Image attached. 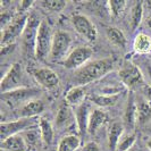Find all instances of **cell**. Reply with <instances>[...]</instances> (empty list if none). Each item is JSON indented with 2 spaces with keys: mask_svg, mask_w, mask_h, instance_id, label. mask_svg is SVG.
Returning a JSON list of instances; mask_svg holds the SVG:
<instances>
[{
  "mask_svg": "<svg viewBox=\"0 0 151 151\" xmlns=\"http://www.w3.org/2000/svg\"><path fill=\"white\" fill-rule=\"evenodd\" d=\"M114 68V60L111 58H104L88 63L83 67L77 69L74 75V80L77 85L86 86L91 82L102 78Z\"/></svg>",
  "mask_w": 151,
  "mask_h": 151,
  "instance_id": "1",
  "label": "cell"
},
{
  "mask_svg": "<svg viewBox=\"0 0 151 151\" xmlns=\"http://www.w3.org/2000/svg\"><path fill=\"white\" fill-rule=\"evenodd\" d=\"M73 42L70 34L66 31H56L53 33L52 45L50 50V58L52 61L65 60L69 55V49Z\"/></svg>",
  "mask_w": 151,
  "mask_h": 151,
  "instance_id": "2",
  "label": "cell"
},
{
  "mask_svg": "<svg viewBox=\"0 0 151 151\" xmlns=\"http://www.w3.org/2000/svg\"><path fill=\"white\" fill-rule=\"evenodd\" d=\"M53 34L51 32V27L45 21H42L39 26L37 41H35V57L42 60L50 56V50L52 45Z\"/></svg>",
  "mask_w": 151,
  "mask_h": 151,
  "instance_id": "3",
  "label": "cell"
},
{
  "mask_svg": "<svg viewBox=\"0 0 151 151\" xmlns=\"http://www.w3.org/2000/svg\"><path fill=\"white\" fill-rule=\"evenodd\" d=\"M41 22L42 21L35 14L29 15L25 29H24L22 35H21L24 50L27 53H34L35 55V41H37L39 26H40Z\"/></svg>",
  "mask_w": 151,
  "mask_h": 151,
  "instance_id": "4",
  "label": "cell"
},
{
  "mask_svg": "<svg viewBox=\"0 0 151 151\" xmlns=\"http://www.w3.org/2000/svg\"><path fill=\"white\" fill-rule=\"evenodd\" d=\"M27 15L18 14L12 23L7 25L4 30H1V47L9 45H15V40L17 37H21L23 31L25 29V25L27 22Z\"/></svg>",
  "mask_w": 151,
  "mask_h": 151,
  "instance_id": "5",
  "label": "cell"
},
{
  "mask_svg": "<svg viewBox=\"0 0 151 151\" xmlns=\"http://www.w3.org/2000/svg\"><path fill=\"white\" fill-rule=\"evenodd\" d=\"M118 76L125 86L129 89H133L139 85H142L144 82L143 74L140 68L134 65L132 61H125L121 69L118 70Z\"/></svg>",
  "mask_w": 151,
  "mask_h": 151,
  "instance_id": "6",
  "label": "cell"
},
{
  "mask_svg": "<svg viewBox=\"0 0 151 151\" xmlns=\"http://www.w3.org/2000/svg\"><path fill=\"white\" fill-rule=\"evenodd\" d=\"M23 83V69L22 65L19 63L13 64L7 73L2 76L1 82H0V90L1 93L9 92V91L16 90L19 88H24Z\"/></svg>",
  "mask_w": 151,
  "mask_h": 151,
  "instance_id": "7",
  "label": "cell"
},
{
  "mask_svg": "<svg viewBox=\"0 0 151 151\" xmlns=\"http://www.w3.org/2000/svg\"><path fill=\"white\" fill-rule=\"evenodd\" d=\"M92 55H93V50L89 47H76L69 52L66 59L63 61V65L67 69L77 70L88 64Z\"/></svg>",
  "mask_w": 151,
  "mask_h": 151,
  "instance_id": "8",
  "label": "cell"
},
{
  "mask_svg": "<svg viewBox=\"0 0 151 151\" xmlns=\"http://www.w3.org/2000/svg\"><path fill=\"white\" fill-rule=\"evenodd\" d=\"M72 24L74 26V30L84 39H86L90 42H94L98 38V31L94 24L85 15L75 14L72 16Z\"/></svg>",
  "mask_w": 151,
  "mask_h": 151,
  "instance_id": "9",
  "label": "cell"
},
{
  "mask_svg": "<svg viewBox=\"0 0 151 151\" xmlns=\"http://www.w3.org/2000/svg\"><path fill=\"white\" fill-rule=\"evenodd\" d=\"M34 122L33 118H21L17 121L12 122H2L0 124V137L1 141L6 140L8 137L18 134L19 132L26 131L33 126Z\"/></svg>",
  "mask_w": 151,
  "mask_h": 151,
  "instance_id": "10",
  "label": "cell"
},
{
  "mask_svg": "<svg viewBox=\"0 0 151 151\" xmlns=\"http://www.w3.org/2000/svg\"><path fill=\"white\" fill-rule=\"evenodd\" d=\"M33 76L35 81L38 82L42 88L47 90L53 91L59 86V76L57 75L56 72L48 67L37 68L33 72Z\"/></svg>",
  "mask_w": 151,
  "mask_h": 151,
  "instance_id": "11",
  "label": "cell"
},
{
  "mask_svg": "<svg viewBox=\"0 0 151 151\" xmlns=\"http://www.w3.org/2000/svg\"><path fill=\"white\" fill-rule=\"evenodd\" d=\"M40 93V91L35 88H19V89H16V90L9 91V92H5V93H1V98L6 101L9 102H22V101H27V100H33V98L35 96H38Z\"/></svg>",
  "mask_w": 151,
  "mask_h": 151,
  "instance_id": "12",
  "label": "cell"
},
{
  "mask_svg": "<svg viewBox=\"0 0 151 151\" xmlns=\"http://www.w3.org/2000/svg\"><path fill=\"white\" fill-rule=\"evenodd\" d=\"M136 123H137V104L134 100L133 94L129 93V101L124 113V126L127 127L129 131H133Z\"/></svg>",
  "mask_w": 151,
  "mask_h": 151,
  "instance_id": "13",
  "label": "cell"
},
{
  "mask_svg": "<svg viewBox=\"0 0 151 151\" xmlns=\"http://www.w3.org/2000/svg\"><path fill=\"white\" fill-rule=\"evenodd\" d=\"M45 106L43 101L39 99H33L31 101H27L24 104V106L21 108L19 116L22 118H34L45 111Z\"/></svg>",
  "mask_w": 151,
  "mask_h": 151,
  "instance_id": "14",
  "label": "cell"
},
{
  "mask_svg": "<svg viewBox=\"0 0 151 151\" xmlns=\"http://www.w3.org/2000/svg\"><path fill=\"white\" fill-rule=\"evenodd\" d=\"M1 149L4 151H30V147L26 143L24 136L16 134L1 141Z\"/></svg>",
  "mask_w": 151,
  "mask_h": 151,
  "instance_id": "15",
  "label": "cell"
},
{
  "mask_svg": "<svg viewBox=\"0 0 151 151\" xmlns=\"http://www.w3.org/2000/svg\"><path fill=\"white\" fill-rule=\"evenodd\" d=\"M90 111H89V107L85 104H82L80 106H77L75 111V122L76 126L78 129V133L82 136L85 135V133L88 132L89 127V119H90Z\"/></svg>",
  "mask_w": 151,
  "mask_h": 151,
  "instance_id": "16",
  "label": "cell"
},
{
  "mask_svg": "<svg viewBox=\"0 0 151 151\" xmlns=\"http://www.w3.org/2000/svg\"><path fill=\"white\" fill-rule=\"evenodd\" d=\"M108 121V115L106 111H104L102 109H94L92 110L90 114V119H89V127H88V132L94 135L98 132L100 127Z\"/></svg>",
  "mask_w": 151,
  "mask_h": 151,
  "instance_id": "17",
  "label": "cell"
},
{
  "mask_svg": "<svg viewBox=\"0 0 151 151\" xmlns=\"http://www.w3.org/2000/svg\"><path fill=\"white\" fill-rule=\"evenodd\" d=\"M124 135V125L119 122H114L108 129V147L111 151H116L117 144Z\"/></svg>",
  "mask_w": 151,
  "mask_h": 151,
  "instance_id": "18",
  "label": "cell"
},
{
  "mask_svg": "<svg viewBox=\"0 0 151 151\" xmlns=\"http://www.w3.org/2000/svg\"><path fill=\"white\" fill-rule=\"evenodd\" d=\"M85 86H80V85H76L70 88L66 93V104L68 106H80L83 104V100L85 98Z\"/></svg>",
  "mask_w": 151,
  "mask_h": 151,
  "instance_id": "19",
  "label": "cell"
},
{
  "mask_svg": "<svg viewBox=\"0 0 151 151\" xmlns=\"http://www.w3.org/2000/svg\"><path fill=\"white\" fill-rule=\"evenodd\" d=\"M133 50L137 55L151 52V37L145 33H139L133 41Z\"/></svg>",
  "mask_w": 151,
  "mask_h": 151,
  "instance_id": "20",
  "label": "cell"
},
{
  "mask_svg": "<svg viewBox=\"0 0 151 151\" xmlns=\"http://www.w3.org/2000/svg\"><path fill=\"white\" fill-rule=\"evenodd\" d=\"M80 147H81V139L77 135L70 134L63 137L59 141L57 151H76Z\"/></svg>",
  "mask_w": 151,
  "mask_h": 151,
  "instance_id": "21",
  "label": "cell"
},
{
  "mask_svg": "<svg viewBox=\"0 0 151 151\" xmlns=\"http://www.w3.org/2000/svg\"><path fill=\"white\" fill-rule=\"evenodd\" d=\"M119 99V94H92L90 96L91 102L97 105L99 108L114 106Z\"/></svg>",
  "mask_w": 151,
  "mask_h": 151,
  "instance_id": "22",
  "label": "cell"
},
{
  "mask_svg": "<svg viewBox=\"0 0 151 151\" xmlns=\"http://www.w3.org/2000/svg\"><path fill=\"white\" fill-rule=\"evenodd\" d=\"M39 129L41 134V140L45 144H51L53 140V127L51 123L45 117L39 118Z\"/></svg>",
  "mask_w": 151,
  "mask_h": 151,
  "instance_id": "23",
  "label": "cell"
},
{
  "mask_svg": "<svg viewBox=\"0 0 151 151\" xmlns=\"http://www.w3.org/2000/svg\"><path fill=\"white\" fill-rule=\"evenodd\" d=\"M143 13L144 2H142V1L136 2L132 8V12H131V27L133 31H135L140 26V24L142 22V18H143Z\"/></svg>",
  "mask_w": 151,
  "mask_h": 151,
  "instance_id": "24",
  "label": "cell"
},
{
  "mask_svg": "<svg viewBox=\"0 0 151 151\" xmlns=\"http://www.w3.org/2000/svg\"><path fill=\"white\" fill-rule=\"evenodd\" d=\"M107 35L108 39L110 40V42L114 43L116 47H119V48H125L126 45V37L124 34V32L121 29H117V27H110L107 31Z\"/></svg>",
  "mask_w": 151,
  "mask_h": 151,
  "instance_id": "25",
  "label": "cell"
},
{
  "mask_svg": "<svg viewBox=\"0 0 151 151\" xmlns=\"http://www.w3.org/2000/svg\"><path fill=\"white\" fill-rule=\"evenodd\" d=\"M151 117V104L144 99L137 102V123L144 124L150 119Z\"/></svg>",
  "mask_w": 151,
  "mask_h": 151,
  "instance_id": "26",
  "label": "cell"
},
{
  "mask_svg": "<svg viewBox=\"0 0 151 151\" xmlns=\"http://www.w3.org/2000/svg\"><path fill=\"white\" fill-rule=\"evenodd\" d=\"M72 116L73 114L70 111L68 105H61L58 109V113L56 116V126L57 127H63V126H66L68 123L72 119Z\"/></svg>",
  "mask_w": 151,
  "mask_h": 151,
  "instance_id": "27",
  "label": "cell"
},
{
  "mask_svg": "<svg viewBox=\"0 0 151 151\" xmlns=\"http://www.w3.org/2000/svg\"><path fill=\"white\" fill-rule=\"evenodd\" d=\"M127 6L126 1H122V0H110L108 1V12L110 13V15L113 17H119L124 13L125 8Z\"/></svg>",
  "mask_w": 151,
  "mask_h": 151,
  "instance_id": "28",
  "label": "cell"
},
{
  "mask_svg": "<svg viewBox=\"0 0 151 151\" xmlns=\"http://www.w3.org/2000/svg\"><path fill=\"white\" fill-rule=\"evenodd\" d=\"M136 142V136L133 133H127L122 136L119 142L117 144L116 151H129Z\"/></svg>",
  "mask_w": 151,
  "mask_h": 151,
  "instance_id": "29",
  "label": "cell"
},
{
  "mask_svg": "<svg viewBox=\"0 0 151 151\" xmlns=\"http://www.w3.org/2000/svg\"><path fill=\"white\" fill-rule=\"evenodd\" d=\"M41 5L45 8H47L48 10L51 12H61L64 8L66 7L67 2L64 0H45L42 1Z\"/></svg>",
  "mask_w": 151,
  "mask_h": 151,
  "instance_id": "30",
  "label": "cell"
},
{
  "mask_svg": "<svg viewBox=\"0 0 151 151\" xmlns=\"http://www.w3.org/2000/svg\"><path fill=\"white\" fill-rule=\"evenodd\" d=\"M26 143L30 145H35L37 142H38L39 139H41V134L38 133L37 131H26V134L24 136Z\"/></svg>",
  "mask_w": 151,
  "mask_h": 151,
  "instance_id": "31",
  "label": "cell"
},
{
  "mask_svg": "<svg viewBox=\"0 0 151 151\" xmlns=\"http://www.w3.org/2000/svg\"><path fill=\"white\" fill-rule=\"evenodd\" d=\"M81 151H100V148H99L98 143L91 141V142H88V143L84 144Z\"/></svg>",
  "mask_w": 151,
  "mask_h": 151,
  "instance_id": "32",
  "label": "cell"
},
{
  "mask_svg": "<svg viewBox=\"0 0 151 151\" xmlns=\"http://www.w3.org/2000/svg\"><path fill=\"white\" fill-rule=\"evenodd\" d=\"M14 48H15V45H4V47H1V56H5V55H7V53L12 52V51L14 50Z\"/></svg>",
  "mask_w": 151,
  "mask_h": 151,
  "instance_id": "33",
  "label": "cell"
},
{
  "mask_svg": "<svg viewBox=\"0 0 151 151\" xmlns=\"http://www.w3.org/2000/svg\"><path fill=\"white\" fill-rule=\"evenodd\" d=\"M32 1H22V2H19V12H21V14H22V12L24 10H26V9H29V8L32 6Z\"/></svg>",
  "mask_w": 151,
  "mask_h": 151,
  "instance_id": "34",
  "label": "cell"
},
{
  "mask_svg": "<svg viewBox=\"0 0 151 151\" xmlns=\"http://www.w3.org/2000/svg\"><path fill=\"white\" fill-rule=\"evenodd\" d=\"M144 96H145V99L151 104V84H147L144 86Z\"/></svg>",
  "mask_w": 151,
  "mask_h": 151,
  "instance_id": "35",
  "label": "cell"
},
{
  "mask_svg": "<svg viewBox=\"0 0 151 151\" xmlns=\"http://www.w3.org/2000/svg\"><path fill=\"white\" fill-rule=\"evenodd\" d=\"M147 147H148V149L151 151V139H149V140L147 141Z\"/></svg>",
  "mask_w": 151,
  "mask_h": 151,
  "instance_id": "36",
  "label": "cell"
},
{
  "mask_svg": "<svg viewBox=\"0 0 151 151\" xmlns=\"http://www.w3.org/2000/svg\"><path fill=\"white\" fill-rule=\"evenodd\" d=\"M148 74H149V77H150V80H151V65L148 66Z\"/></svg>",
  "mask_w": 151,
  "mask_h": 151,
  "instance_id": "37",
  "label": "cell"
},
{
  "mask_svg": "<svg viewBox=\"0 0 151 151\" xmlns=\"http://www.w3.org/2000/svg\"><path fill=\"white\" fill-rule=\"evenodd\" d=\"M148 24H149V26H150V27H151V17H150V19L148 21Z\"/></svg>",
  "mask_w": 151,
  "mask_h": 151,
  "instance_id": "38",
  "label": "cell"
}]
</instances>
